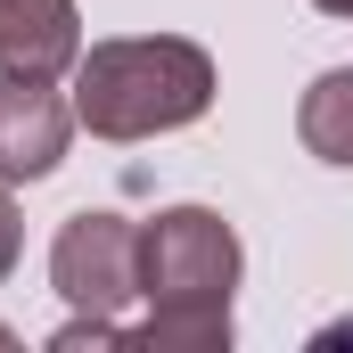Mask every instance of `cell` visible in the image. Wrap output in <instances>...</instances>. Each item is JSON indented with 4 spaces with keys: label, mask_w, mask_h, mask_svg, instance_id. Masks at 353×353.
Masks as SVG:
<instances>
[{
    "label": "cell",
    "mask_w": 353,
    "mask_h": 353,
    "mask_svg": "<svg viewBox=\"0 0 353 353\" xmlns=\"http://www.w3.org/2000/svg\"><path fill=\"white\" fill-rule=\"evenodd\" d=\"M230 288H239V239L222 214L173 205L140 230V296H148V345H222L230 337Z\"/></svg>",
    "instance_id": "1"
},
{
    "label": "cell",
    "mask_w": 353,
    "mask_h": 353,
    "mask_svg": "<svg viewBox=\"0 0 353 353\" xmlns=\"http://www.w3.org/2000/svg\"><path fill=\"white\" fill-rule=\"evenodd\" d=\"M214 99V66L189 41H99L90 58H74V123H90L99 140H148L197 123Z\"/></svg>",
    "instance_id": "2"
},
{
    "label": "cell",
    "mask_w": 353,
    "mask_h": 353,
    "mask_svg": "<svg viewBox=\"0 0 353 353\" xmlns=\"http://www.w3.org/2000/svg\"><path fill=\"white\" fill-rule=\"evenodd\" d=\"M50 279L74 312H99L115 321L132 296H140V230L123 214H74L50 247Z\"/></svg>",
    "instance_id": "3"
},
{
    "label": "cell",
    "mask_w": 353,
    "mask_h": 353,
    "mask_svg": "<svg viewBox=\"0 0 353 353\" xmlns=\"http://www.w3.org/2000/svg\"><path fill=\"white\" fill-rule=\"evenodd\" d=\"M74 132V107L50 90V74H0V181L58 173Z\"/></svg>",
    "instance_id": "4"
},
{
    "label": "cell",
    "mask_w": 353,
    "mask_h": 353,
    "mask_svg": "<svg viewBox=\"0 0 353 353\" xmlns=\"http://www.w3.org/2000/svg\"><path fill=\"white\" fill-rule=\"evenodd\" d=\"M83 58L74 0H0V74H58Z\"/></svg>",
    "instance_id": "5"
},
{
    "label": "cell",
    "mask_w": 353,
    "mask_h": 353,
    "mask_svg": "<svg viewBox=\"0 0 353 353\" xmlns=\"http://www.w3.org/2000/svg\"><path fill=\"white\" fill-rule=\"evenodd\" d=\"M296 132H304V148L321 165H353V66H337V74H321V83L304 90Z\"/></svg>",
    "instance_id": "6"
},
{
    "label": "cell",
    "mask_w": 353,
    "mask_h": 353,
    "mask_svg": "<svg viewBox=\"0 0 353 353\" xmlns=\"http://www.w3.org/2000/svg\"><path fill=\"white\" fill-rule=\"evenodd\" d=\"M17 263V205H8V189H0V271Z\"/></svg>",
    "instance_id": "7"
},
{
    "label": "cell",
    "mask_w": 353,
    "mask_h": 353,
    "mask_svg": "<svg viewBox=\"0 0 353 353\" xmlns=\"http://www.w3.org/2000/svg\"><path fill=\"white\" fill-rule=\"evenodd\" d=\"M321 8H329V17H353V0H321Z\"/></svg>",
    "instance_id": "8"
}]
</instances>
